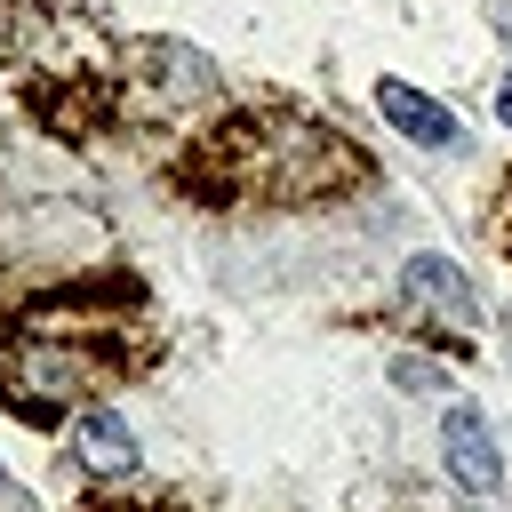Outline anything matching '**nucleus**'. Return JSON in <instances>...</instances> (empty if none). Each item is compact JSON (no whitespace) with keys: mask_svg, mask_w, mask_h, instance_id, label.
<instances>
[{"mask_svg":"<svg viewBox=\"0 0 512 512\" xmlns=\"http://www.w3.org/2000/svg\"><path fill=\"white\" fill-rule=\"evenodd\" d=\"M400 296L424 304V312H440V320H480V296H472V280H464L448 256H408Z\"/></svg>","mask_w":512,"mask_h":512,"instance_id":"obj_2","label":"nucleus"},{"mask_svg":"<svg viewBox=\"0 0 512 512\" xmlns=\"http://www.w3.org/2000/svg\"><path fill=\"white\" fill-rule=\"evenodd\" d=\"M72 448H80L88 472H128V464H136V432H128L112 408H88V416L72 424Z\"/></svg>","mask_w":512,"mask_h":512,"instance_id":"obj_5","label":"nucleus"},{"mask_svg":"<svg viewBox=\"0 0 512 512\" xmlns=\"http://www.w3.org/2000/svg\"><path fill=\"white\" fill-rule=\"evenodd\" d=\"M440 448H448V472H456L464 488H496V480H504V456H496V432H488L480 408H448Z\"/></svg>","mask_w":512,"mask_h":512,"instance_id":"obj_3","label":"nucleus"},{"mask_svg":"<svg viewBox=\"0 0 512 512\" xmlns=\"http://www.w3.org/2000/svg\"><path fill=\"white\" fill-rule=\"evenodd\" d=\"M184 184H200V200H320L336 184H360V152L328 128V120H296V112H240L216 128V144L184 168Z\"/></svg>","mask_w":512,"mask_h":512,"instance_id":"obj_1","label":"nucleus"},{"mask_svg":"<svg viewBox=\"0 0 512 512\" xmlns=\"http://www.w3.org/2000/svg\"><path fill=\"white\" fill-rule=\"evenodd\" d=\"M496 232H504V248H512V176H504V216H496Z\"/></svg>","mask_w":512,"mask_h":512,"instance_id":"obj_7","label":"nucleus"},{"mask_svg":"<svg viewBox=\"0 0 512 512\" xmlns=\"http://www.w3.org/2000/svg\"><path fill=\"white\" fill-rule=\"evenodd\" d=\"M88 512H184V504H160V496H152V504H128V496H96Z\"/></svg>","mask_w":512,"mask_h":512,"instance_id":"obj_6","label":"nucleus"},{"mask_svg":"<svg viewBox=\"0 0 512 512\" xmlns=\"http://www.w3.org/2000/svg\"><path fill=\"white\" fill-rule=\"evenodd\" d=\"M376 112H384L408 144H456V112L432 104L424 88H408V80H376Z\"/></svg>","mask_w":512,"mask_h":512,"instance_id":"obj_4","label":"nucleus"},{"mask_svg":"<svg viewBox=\"0 0 512 512\" xmlns=\"http://www.w3.org/2000/svg\"><path fill=\"white\" fill-rule=\"evenodd\" d=\"M496 120H504V128H512V80H504V88H496Z\"/></svg>","mask_w":512,"mask_h":512,"instance_id":"obj_8","label":"nucleus"}]
</instances>
